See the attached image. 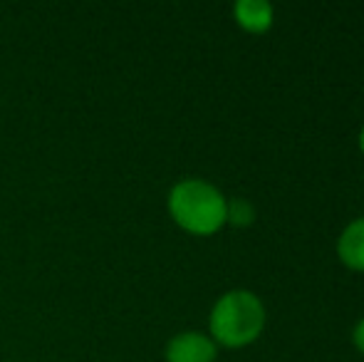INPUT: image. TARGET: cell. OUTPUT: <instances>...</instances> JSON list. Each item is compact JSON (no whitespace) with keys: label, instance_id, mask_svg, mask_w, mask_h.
I'll return each instance as SVG.
<instances>
[{"label":"cell","instance_id":"6da1fadb","mask_svg":"<svg viewBox=\"0 0 364 362\" xmlns=\"http://www.w3.org/2000/svg\"><path fill=\"white\" fill-rule=\"evenodd\" d=\"M265 305L253 290L233 288L213 303L208 335L220 348L240 350L253 345L265 330Z\"/></svg>","mask_w":364,"mask_h":362},{"label":"cell","instance_id":"7a4b0ae2","mask_svg":"<svg viewBox=\"0 0 364 362\" xmlns=\"http://www.w3.org/2000/svg\"><path fill=\"white\" fill-rule=\"evenodd\" d=\"M225 203L218 186L206 179H181L171 186L166 198L173 223L191 236H213L225 226Z\"/></svg>","mask_w":364,"mask_h":362},{"label":"cell","instance_id":"3957f363","mask_svg":"<svg viewBox=\"0 0 364 362\" xmlns=\"http://www.w3.org/2000/svg\"><path fill=\"white\" fill-rule=\"evenodd\" d=\"M164 358H166V362H216L218 345L213 343L208 333L183 330L166 343Z\"/></svg>","mask_w":364,"mask_h":362},{"label":"cell","instance_id":"277c9868","mask_svg":"<svg viewBox=\"0 0 364 362\" xmlns=\"http://www.w3.org/2000/svg\"><path fill=\"white\" fill-rule=\"evenodd\" d=\"M233 18L240 30L250 35H263L273 28L275 8L265 0H238L233 5Z\"/></svg>","mask_w":364,"mask_h":362},{"label":"cell","instance_id":"5b68a950","mask_svg":"<svg viewBox=\"0 0 364 362\" xmlns=\"http://www.w3.org/2000/svg\"><path fill=\"white\" fill-rule=\"evenodd\" d=\"M337 258L350 271L364 273V216L350 221L337 238Z\"/></svg>","mask_w":364,"mask_h":362},{"label":"cell","instance_id":"8992f818","mask_svg":"<svg viewBox=\"0 0 364 362\" xmlns=\"http://www.w3.org/2000/svg\"><path fill=\"white\" fill-rule=\"evenodd\" d=\"M255 221V206L248 201V198H228V203H225V223H230V226L235 228H248L253 226Z\"/></svg>","mask_w":364,"mask_h":362},{"label":"cell","instance_id":"52a82bcc","mask_svg":"<svg viewBox=\"0 0 364 362\" xmlns=\"http://www.w3.org/2000/svg\"><path fill=\"white\" fill-rule=\"evenodd\" d=\"M352 345L364 355V318L357 320V325L352 328Z\"/></svg>","mask_w":364,"mask_h":362},{"label":"cell","instance_id":"ba28073f","mask_svg":"<svg viewBox=\"0 0 364 362\" xmlns=\"http://www.w3.org/2000/svg\"><path fill=\"white\" fill-rule=\"evenodd\" d=\"M357 144H360V151H362V156H364V124H362V129H360V137H357Z\"/></svg>","mask_w":364,"mask_h":362}]
</instances>
